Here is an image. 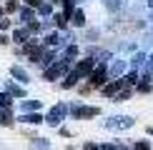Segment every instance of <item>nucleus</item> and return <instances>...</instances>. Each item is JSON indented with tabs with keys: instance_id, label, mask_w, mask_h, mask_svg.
Here are the masks:
<instances>
[{
	"instance_id": "1",
	"label": "nucleus",
	"mask_w": 153,
	"mask_h": 150,
	"mask_svg": "<svg viewBox=\"0 0 153 150\" xmlns=\"http://www.w3.org/2000/svg\"><path fill=\"white\" fill-rule=\"evenodd\" d=\"M88 80H91V88H103L105 83H108V68L100 62V65H95L93 70H91V75H88Z\"/></svg>"
},
{
	"instance_id": "2",
	"label": "nucleus",
	"mask_w": 153,
	"mask_h": 150,
	"mask_svg": "<svg viewBox=\"0 0 153 150\" xmlns=\"http://www.w3.org/2000/svg\"><path fill=\"white\" fill-rule=\"evenodd\" d=\"M136 125V120H133L131 115H116V118H111V120L105 123V128H111V130H128Z\"/></svg>"
},
{
	"instance_id": "3",
	"label": "nucleus",
	"mask_w": 153,
	"mask_h": 150,
	"mask_svg": "<svg viewBox=\"0 0 153 150\" xmlns=\"http://www.w3.org/2000/svg\"><path fill=\"white\" fill-rule=\"evenodd\" d=\"M65 112H68V108H65V105H55V108L48 112L45 123H48V125H53V128H58V125L63 123V118H65Z\"/></svg>"
},
{
	"instance_id": "4",
	"label": "nucleus",
	"mask_w": 153,
	"mask_h": 150,
	"mask_svg": "<svg viewBox=\"0 0 153 150\" xmlns=\"http://www.w3.org/2000/svg\"><path fill=\"white\" fill-rule=\"evenodd\" d=\"M93 68H95V58H91V55H88V58H83V60H78V62H75V68H73V70L78 73L80 78H88Z\"/></svg>"
},
{
	"instance_id": "5",
	"label": "nucleus",
	"mask_w": 153,
	"mask_h": 150,
	"mask_svg": "<svg viewBox=\"0 0 153 150\" xmlns=\"http://www.w3.org/2000/svg\"><path fill=\"white\" fill-rule=\"evenodd\" d=\"M120 88H126L123 78H116V80H111V83H105L103 88H100V93H103L105 98H116V93L120 90Z\"/></svg>"
},
{
	"instance_id": "6",
	"label": "nucleus",
	"mask_w": 153,
	"mask_h": 150,
	"mask_svg": "<svg viewBox=\"0 0 153 150\" xmlns=\"http://www.w3.org/2000/svg\"><path fill=\"white\" fill-rule=\"evenodd\" d=\"M71 112H73L75 120H85V118H95L100 110H98V108H88V105H80V108H73Z\"/></svg>"
},
{
	"instance_id": "7",
	"label": "nucleus",
	"mask_w": 153,
	"mask_h": 150,
	"mask_svg": "<svg viewBox=\"0 0 153 150\" xmlns=\"http://www.w3.org/2000/svg\"><path fill=\"white\" fill-rule=\"evenodd\" d=\"M78 80H80V75H78V73H75V70H68V73H65V78H63V83H60V88L71 90V88L78 85Z\"/></svg>"
},
{
	"instance_id": "8",
	"label": "nucleus",
	"mask_w": 153,
	"mask_h": 150,
	"mask_svg": "<svg viewBox=\"0 0 153 150\" xmlns=\"http://www.w3.org/2000/svg\"><path fill=\"white\" fill-rule=\"evenodd\" d=\"M20 123H28V125H40V123H45V118L40 115V112H25V115L18 118Z\"/></svg>"
},
{
	"instance_id": "9",
	"label": "nucleus",
	"mask_w": 153,
	"mask_h": 150,
	"mask_svg": "<svg viewBox=\"0 0 153 150\" xmlns=\"http://www.w3.org/2000/svg\"><path fill=\"white\" fill-rule=\"evenodd\" d=\"M10 75H13V78H18V83H28V80H30V75L25 73L23 68H18V65L10 68Z\"/></svg>"
},
{
	"instance_id": "10",
	"label": "nucleus",
	"mask_w": 153,
	"mask_h": 150,
	"mask_svg": "<svg viewBox=\"0 0 153 150\" xmlns=\"http://www.w3.org/2000/svg\"><path fill=\"white\" fill-rule=\"evenodd\" d=\"M13 40L15 43H28L30 40V30L28 28H18L15 33H13Z\"/></svg>"
},
{
	"instance_id": "11",
	"label": "nucleus",
	"mask_w": 153,
	"mask_h": 150,
	"mask_svg": "<svg viewBox=\"0 0 153 150\" xmlns=\"http://www.w3.org/2000/svg\"><path fill=\"white\" fill-rule=\"evenodd\" d=\"M71 23L75 25V28H83V25H85V12H83L80 8H78V10H73V15H71Z\"/></svg>"
},
{
	"instance_id": "12",
	"label": "nucleus",
	"mask_w": 153,
	"mask_h": 150,
	"mask_svg": "<svg viewBox=\"0 0 153 150\" xmlns=\"http://www.w3.org/2000/svg\"><path fill=\"white\" fill-rule=\"evenodd\" d=\"M133 95V90H131V85L128 88H120V90L116 93V103H126V100H128Z\"/></svg>"
},
{
	"instance_id": "13",
	"label": "nucleus",
	"mask_w": 153,
	"mask_h": 150,
	"mask_svg": "<svg viewBox=\"0 0 153 150\" xmlns=\"http://www.w3.org/2000/svg\"><path fill=\"white\" fill-rule=\"evenodd\" d=\"M20 20L28 25L30 20H35V10L33 8H20Z\"/></svg>"
},
{
	"instance_id": "14",
	"label": "nucleus",
	"mask_w": 153,
	"mask_h": 150,
	"mask_svg": "<svg viewBox=\"0 0 153 150\" xmlns=\"http://www.w3.org/2000/svg\"><path fill=\"white\" fill-rule=\"evenodd\" d=\"M120 78H123V83H126V85H136V83H138V70H131V73L120 75Z\"/></svg>"
},
{
	"instance_id": "15",
	"label": "nucleus",
	"mask_w": 153,
	"mask_h": 150,
	"mask_svg": "<svg viewBox=\"0 0 153 150\" xmlns=\"http://www.w3.org/2000/svg\"><path fill=\"white\" fill-rule=\"evenodd\" d=\"M55 48V45H60V35L58 33H50V35H45V48Z\"/></svg>"
},
{
	"instance_id": "16",
	"label": "nucleus",
	"mask_w": 153,
	"mask_h": 150,
	"mask_svg": "<svg viewBox=\"0 0 153 150\" xmlns=\"http://www.w3.org/2000/svg\"><path fill=\"white\" fill-rule=\"evenodd\" d=\"M123 70H126V65H123L120 60H116V62H113V68L108 70V75H118V78H120V75H123Z\"/></svg>"
},
{
	"instance_id": "17",
	"label": "nucleus",
	"mask_w": 153,
	"mask_h": 150,
	"mask_svg": "<svg viewBox=\"0 0 153 150\" xmlns=\"http://www.w3.org/2000/svg\"><path fill=\"white\" fill-rule=\"evenodd\" d=\"M15 120H13L10 110H0V125H13Z\"/></svg>"
},
{
	"instance_id": "18",
	"label": "nucleus",
	"mask_w": 153,
	"mask_h": 150,
	"mask_svg": "<svg viewBox=\"0 0 153 150\" xmlns=\"http://www.w3.org/2000/svg\"><path fill=\"white\" fill-rule=\"evenodd\" d=\"M53 20H55V25H58L60 30H63V28H65V25H68V18L63 15V12H55V15H53Z\"/></svg>"
},
{
	"instance_id": "19",
	"label": "nucleus",
	"mask_w": 153,
	"mask_h": 150,
	"mask_svg": "<svg viewBox=\"0 0 153 150\" xmlns=\"http://www.w3.org/2000/svg\"><path fill=\"white\" fill-rule=\"evenodd\" d=\"M8 93H10V95H15V98H25V90H23V88H18V85H8Z\"/></svg>"
},
{
	"instance_id": "20",
	"label": "nucleus",
	"mask_w": 153,
	"mask_h": 150,
	"mask_svg": "<svg viewBox=\"0 0 153 150\" xmlns=\"http://www.w3.org/2000/svg\"><path fill=\"white\" fill-rule=\"evenodd\" d=\"M133 150H153V148H151L148 140H136L133 143Z\"/></svg>"
},
{
	"instance_id": "21",
	"label": "nucleus",
	"mask_w": 153,
	"mask_h": 150,
	"mask_svg": "<svg viewBox=\"0 0 153 150\" xmlns=\"http://www.w3.org/2000/svg\"><path fill=\"white\" fill-rule=\"evenodd\" d=\"M38 108H40L38 100H25V103H23V110H25V112H28V110H38Z\"/></svg>"
},
{
	"instance_id": "22",
	"label": "nucleus",
	"mask_w": 153,
	"mask_h": 150,
	"mask_svg": "<svg viewBox=\"0 0 153 150\" xmlns=\"http://www.w3.org/2000/svg\"><path fill=\"white\" fill-rule=\"evenodd\" d=\"M75 55H78V45H68V50H65V55H63V58H65V60H73Z\"/></svg>"
},
{
	"instance_id": "23",
	"label": "nucleus",
	"mask_w": 153,
	"mask_h": 150,
	"mask_svg": "<svg viewBox=\"0 0 153 150\" xmlns=\"http://www.w3.org/2000/svg\"><path fill=\"white\" fill-rule=\"evenodd\" d=\"M50 10H53L50 3H40V5H38V12H40V15H50Z\"/></svg>"
},
{
	"instance_id": "24",
	"label": "nucleus",
	"mask_w": 153,
	"mask_h": 150,
	"mask_svg": "<svg viewBox=\"0 0 153 150\" xmlns=\"http://www.w3.org/2000/svg\"><path fill=\"white\" fill-rule=\"evenodd\" d=\"M3 10H5V15H8V12H15V10H20V5H18V3H8Z\"/></svg>"
},
{
	"instance_id": "25",
	"label": "nucleus",
	"mask_w": 153,
	"mask_h": 150,
	"mask_svg": "<svg viewBox=\"0 0 153 150\" xmlns=\"http://www.w3.org/2000/svg\"><path fill=\"white\" fill-rule=\"evenodd\" d=\"M100 150H123V145H111V143H108V145H98Z\"/></svg>"
},
{
	"instance_id": "26",
	"label": "nucleus",
	"mask_w": 153,
	"mask_h": 150,
	"mask_svg": "<svg viewBox=\"0 0 153 150\" xmlns=\"http://www.w3.org/2000/svg\"><path fill=\"white\" fill-rule=\"evenodd\" d=\"M108 8H111V10H118V8H120V0H108Z\"/></svg>"
},
{
	"instance_id": "27",
	"label": "nucleus",
	"mask_w": 153,
	"mask_h": 150,
	"mask_svg": "<svg viewBox=\"0 0 153 150\" xmlns=\"http://www.w3.org/2000/svg\"><path fill=\"white\" fill-rule=\"evenodd\" d=\"M0 30H10V20H8V18H3V20H0Z\"/></svg>"
},
{
	"instance_id": "28",
	"label": "nucleus",
	"mask_w": 153,
	"mask_h": 150,
	"mask_svg": "<svg viewBox=\"0 0 153 150\" xmlns=\"http://www.w3.org/2000/svg\"><path fill=\"white\" fill-rule=\"evenodd\" d=\"M143 60H146V55H143V53H138V55H136V58H133V65H141V62H143Z\"/></svg>"
},
{
	"instance_id": "29",
	"label": "nucleus",
	"mask_w": 153,
	"mask_h": 150,
	"mask_svg": "<svg viewBox=\"0 0 153 150\" xmlns=\"http://www.w3.org/2000/svg\"><path fill=\"white\" fill-rule=\"evenodd\" d=\"M148 70L153 73V55H151V58H148Z\"/></svg>"
},
{
	"instance_id": "30",
	"label": "nucleus",
	"mask_w": 153,
	"mask_h": 150,
	"mask_svg": "<svg viewBox=\"0 0 153 150\" xmlns=\"http://www.w3.org/2000/svg\"><path fill=\"white\" fill-rule=\"evenodd\" d=\"M146 133H148V135L153 138V125H148V128H146Z\"/></svg>"
},
{
	"instance_id": "31",
	"label": "nucleus",
	"mask_w": 153,
	"mask_h": 150,
	"mask_svg": "<svg viewBox=\"0 0 153 150\" xmlns=\"http://www.w3.org/2000/svg\"><path fill=\"white\" fill-rule=\"evenodd\" d=\"M3 15H5V10H3V8H0V18H3Z\"/></svg>"
},
{
	"instance_id": "32",
	"label": "nucleus",
	"mask_w": 153,
	"mask_h": 150,
	"mask_svg": "<svg viewBox=\"0 0 153 150\" xmlns=\"http://www.w3.org/2000/svg\"><path fill=\"white\" fill-rule=\"evenodd\" d=\"M148 5H151V8H153V0H148Z\"/></svg>"
},
{
	"instance_id": "33",
	"label": "nucleus",
	"mask_w": 153,
	"mask_h": 150,
	"mask_svg": "<svg viewBox=\"0 0 153 150\" xmlns=\"http://www.w3.org/2000/svg\"><path fill=\"white\" fill-rule=\"evenodd\" d=\"M123 150H126V148H123Z\"/></svg>"
}]
</instances>
